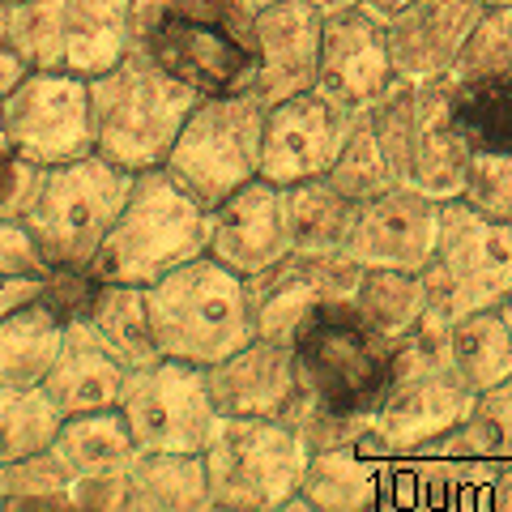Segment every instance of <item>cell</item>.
I'll return each instance as SVG.
<instances>
[{
  "mask_svg": "<svg viewBox=\"0 0 512 512\" xmlns=\"http://www.w3.org/2000/svg\"><path fill=\"white\" fill-rule=\"evenodd\" d=\"M483 9H491V5H512V0H478Z\"/></svg>",
  "mask_w": 512,
  "mask_h": 512,
  "instance_id": "obj_52",
  "label": "cell"
},
{
  "mask_svg": "<svg viewBox=\"0 0 512 512\" xmlns=\"http://www.w3.org/2000/svg\"><path fill=\"white\" fill-rule=\"evenodd\" d=\"M128 26L137 52L201 99L256 82V18L231 0H133Z\"/></svg>",
  "mask_w": 512,
  "mask_h": 512,
  "instance_id": "obj_1",
  "label": "cell"
},
{
  "mask_svg": "<svg viewBox=\"0 0 512 512\" xmlns=\"http://www.w3.org/2000/svg\"><path fill=\"white\" fill-rule=\"evenodd\" d=\"M5 5H18V0H5Z\"/></svg>",
  "mask_w": 512,
  "mask_h": 512,
  "instance_id": "obj_53",
  "label": "cell"
},
{
  "mask_svg": "<svg viewBox=\"0 0 512 512\" xmlns=\"http://www.w3.org/2000/svg\"><path fill=\"white\" fill-rule=\"evenodd\" d=\"M43 291V274H0V316H9L13 308H22V303L39 299Z\"/></svg>",
  "mask_w": 512,
  "mask_h": 512,
  "instance_id": "obj_43",
  "label": "cell"
},
{
  "mask_svg": "<svg viewBox=\"0 0 512 512\" xmlns=\"http://www.w3.org/2000/svg\"><path fill=\"white\" fill-rule=\"evenodd\" d=\"M389 82H393V60H389V39H384V22H376L359 5L329 13L325 30H320L316 90H325L329 99L355 111H367Z\"/></svg>",
  "mask_w": 512,
  "mask_h": 512,
  "instance_id": "obj_18",
  "label": "cell"
},
{
  "mask_svg": "<svg viewBox=\"0 0 512 512\" xmlns=\"http://www.w3.org/2000/svg\"><path fill=\"white\" fill-rule=\"evenodd\" d=\"M64 346V320L43 299L0 316V389H35Z\"/></svg>",
  "mask_w": 512,
  "mask_h": 512,
  "instance_id": "obj_28",
  "label": "cell"
},
{
  "mask_svg": "<svg viewBox=\"0 0 512 512\" xmlns=\"http://www.w3.org/2000/svg\"><path fill=\"white\" fill-rule=\"evenodd\" d=\"M9 146L39 167L73 163L94 154V111L90 77L30 69L5 99H0Z\"/></svg>",
  "mask_w": 512,
  "mask_h": 512,
  "instance_id": "obj_13",
  "label": "cell"
},
{
  "mask_svg": "<svg viewBox=\"0 0 512 512\" xmlns=\"http://www.w3.org/2000/svg\"><path fill=\"white\" fill-rule=\"evenodd\" d=\"M52 448L60 461L69 466L73 483L86 478H103V474H124L137 457L133 431H128L120 410H90V414H69L60 423Z\"/></svg>",
  "mask_w": 512,
  "mask_h": 512,
  "instance_id": "obj_29",
  "label": "cell"
},
{
  "mask_svg": "<svg viewBox=\"0 0 512 512\" xmlns=\"http://www.w3.org/2000/svg\"><path fill=\"white\" fill-rule=\"evenodd\" d=\"M500 312H504V320H508V329H512V295L500 303Z\"/></svg>",
  "mask_w": 512,
  "mask_h": 512,
  "instance_id": "obj_51",
  "label": "cell"
},
{
  "mask_svg": "<svg viewBox=\"0 0 512 512\" xmlns=\"http://www.w3.org/2000/svg\"><path fill=\"white\" fill-rule=\"evenodd\" d=\"M133 0H18L9 9V43L30 69L99 77L128 47Z\"/></svg>",
  "mask_w": 512,
  "mask_h": 512,
  "instance_id": "obj_11",
  "label": "cell"
},
{
  "mask_svg": "<svg viewBox=\"0 0 512 512\" xmlns=\"http://www.w3.org/2000/svg\"><path fill=\"white\" fill-rule=\"evenodd\" d=\"M325 18L303 0H274L256 13V82L252 94L274 107L316 86Z\"/></svg>",
  "mask_w": 512,
  "mask_h": 512,
  "instance_id": "obj_20",
  "label": "cell"
},
{
  "mask_svg": "<svg viewBox=\"0 0 512 512\" xmlns=\"http://www.w3.org/2000/svg\"><path fill=\"white\" fill-rule=\"evenodd\" d=\"M231 5H239L244 13H252V18H256V13H261V9H269V5H274V0H231Z\"/></svg>",
  "mask_w": 512,
  "mask_h": 512,
  "instance_id": "obj_48",
  "label": "cell"
},
{
  "mask_svg": "<svg viewBox=\"0 0 512 512\" xmlns=\"http://www.w3.org/2000/svg\"><path fill=\"white\" fill-rule=\"evenodd\" d=\"M26 73H30L26 56H22L13 43H0V99H5V94H9L13 86H18Z\"/></svg>",
  "mask_w": 512,
  "mask_h": 512,
  "instance_id": "obj_44",
  "label": "cell"
},
{
  "mask_svg": "<svg viewBox=\"0 0 512 512\" xmlns=\"http://www.w3.org/2000/svg\"><path fill=\"white\" fill-rule=\"evenodd\" d=\"M286 218H291L295 252H346L355 201L333 188L325 175L286 188Z\"/></svg>",
  "mask_w": 512,
  "mask_h": 512,
  "instance_id": "obj_31",
  "label": "cell"
},
{
  "mask_svg": "<svg viewBox=\"0 0 512 512\" xmlns=\"http://www.w3.org/2000/svg\"><path fill=\"white\" fill-rule=\"evenodd\" d=\"M410 5H414V0H359V9H363V13H372V18L384 22V26H389L397 13L410 9Z\"/></svg>",
  "mask_w": 512,
  "mask_h": 512,
  "instance_id": "obj_45",
  "label": "cell"
},
{
  "mask_svg": "<svg viewBox=\"0 0 512 512\" xmlns=\"http://www.w3.org/2000/svg\"><path fill=\"white\" fill-rule=\"evenodd\" d=\"M205 384H210L218 414H231V419H278L299 389L295 346L252 338L235 355L205 367Z\"/></svg>",
  "mask_w": 512,
  "mask_h": 512,
  "instance_id": "obj_21",
  "label": "cell"
},
{
  "mask_svg": "<svg viewBox=\"0 0 512 512\" xmlns=\"http://www.w3.org/2000/svg\"><path fill=\"white\" fill-rule=\"evenodd\" d=\"M423 291L427 312L444 325L500 308L512 295V222L478 214L461 197L444 201L436 252L423 265Z\"/></svg>",
  "mask_w": 512,
  "mask_h": 512,
  "instance_id": "obj_8",
  "label": "cell"
},
{
  "mask_svg": "<svg viewBox=\"0 0 512 512\" xmlns=\"http://www.w3.org/2000/svg\"><path fill=\"white\" fill-rule=\"evenodd\" d=\"M461 201L474 205L478 214L512 222V154L504 150H474L470 171H466V188Z\"/></svg>",
  "mask_w": 512,
  "mask_h": 512,
  "instance_id": "obj_38",
  "label": "cell"
},
{
  "mask_svg": "<svg viewBox=\"0 0 512 512\" xmlns=\"http://www.w3.org/2000/svg\"><path fill=\"white\" fill-rule=\"evenodd\" d=\"M128 384V367L111 355V350L94 338V333L73 320L64 325V346L43 376V393L52 406L69 419V414H90V410H116Z\"/></svg>",
  "mask_w": 512,
  "mask_h": 512,
  "instance_id": "obj_24",
  "label": "cell"
},
{
  "mask_svg": "<svg viewBox=\"0 0 512 512\" xmlns=\"http://www.w3.org/2000/svg\"><path fill=\"white\" fill-rule=\"evenodd\" d=\"M5 150H13V146H9V133H5V116H0V154Z\"/></svg>",
  "mask_w": 512,
  "mask_h": 512,
  "instance_id": "obj_50",
  "label": "cell"
},
{
  "mask_svg": "<svg viewBox=\"0 0 512 512\" xmlns=\"http://www.w3.org/2000/svg\"><path fill=\"white\" fill-rule=\"evenodd\" d=\"M440 205L444 201L410 184H393L376 197L355 201L346 256L363 269H414V274H423V265L436 252Z\"/></svg>",
  "mask_w": 512,
  "mask_h": 512,
  "instance_id": "obj_16",
  "label": "cell"
},
{
  "mask_svg": "<svg viewBox=\"0 0 512 512\" xmlns=\"http://www.w3.org/2000/svg\"><path fill=\"white\" fill-rule=\"evenodd\" d=\"M478 0H414L384 26L393 73L406 82H436L448 77L453 60L478 22Z\"/></svg>",
  "mask_w": 512,
  "mask_h": 512,
  "instance_id": "obj_22",
  "label": "cell"
},
{
  "mask_svg": "<svg viewBox=\"0 0 512 512\" xmlns=\"http://www.w3.org/2000/svg\"><path fill=\"white\" fill-rule=\"evenodd\" d=\"M325 180L338 192H346L350 201H367V197H376V192H384V188L402 184L397 180V171H393V163H389V154H384V146H380L372 120H367V111L359 116L355 133L346 137L338 163L329 167Z\"/></svg>",
  "mask_w": 512,
  "mask_h": 512,
  "instance_id": "obj_36",
  "label": "cell"
},
{
  "mask_svg": "<svg viewBox=\"0 0 512 512\" xmlns=\"http://www.w3.org/2000/svg\"><path fill=\"white\" fill-rule=\"evenodd\" d=\"M210 478V508L218 512H282L299 495L308 444L282 419H231L218 414L201 448Z\"/></svg>",
  "mask_w": 512,
  "mask_h": 512,
  "instance_id": "obj_6",
  "label": "cell"
},
{
  "mask_svg": "<svg viewBox=\"0 0 512 512\" xmlns=\"http://www.w3.org/2000/svg\"><path fill=\"white\" fill-rule=\"evenodd\" d=\"M444 359L466 389L483 393L491 384L512 376V329L500 308L470 312L448 320L444 329Z\"/></svg>",
  "mask_w": 512,
  "mask_h": 512,
  "instance_id": "obj_30",
  "label": "cell"
},
{
  "mask_svg": "<svg viewBox=\"0 0 512 512\" xmlns=\"http://www.w3.org/2000/svg\"><path fill=\"white\" fill-rule=\"evenodd\" d=\"M359 274H363V265L350 261L346 252H295L291 248L278 265L244 278L248 299H252L256 338L291 346L303 316L329 299H350Z\"/></svg>",
  "mask_w": 512,
  "mask_h": 512,
  "instance_id": "obj_15",
  "label": "cell"
},
{
  "mask_svg": "<svg viewBox=\"0 0 512 512\" xmlns=\"http://www.w3.org/2000/svg\"><path fill=\"white\" fill-rule=\"evenodd\" d=\"M128 512H210L201 453H137L128 466Z\"/></svg>",
  "mask_w": 512,
  "mask_h": 512,
  "instance_id": "obj_27",
  "label": "cell"
},
{
  "mask_svg": "<svg viewBox=\"0 0 512 512\" xmlns=\"http://www.w3.org/2000/svg\"><path fill=\"white\" fill-rule=\"evenodd\" d=\"M474 146L466 141L453 111V82H414V133L402 167V184L427 192L436 201H453L466 188Z\"/></svg>",
  "mask_w": 512,
  "mask_h": 512,
  "instance_id": "obj_19",
  "label": "cell"
},
{
  "mask_svg": "<svg viewBox=\"0 0 512 512\" xmlns=\"http://www.w3.org/2000/svg\"><path fill=\"white\" fill-rule=\"evenodd\" d=\"M470 414L478 419V427L491 436V444L500 448L504 466H512V376L478 393Z\"/></svg>",
  "mask_w": 512,
  "mask_h": 512,
  "instance_id": "obj_41",
  "label": "cell"
},
{
  "mask_svg": "<svg viewBox=\"0 0 512 512\" xmlns=\"http://www.w3.org/2000/svg\"><path fill=\"white\" fill-rule=\"evenodd\" d=\"M261 137H265V103L252 90L205 94L188 111L163 167L205 210H214L235 188H244L248 180L261 175Z\"/></svg>",
  "mask_w": 512,
  "mask_h": 512,
  "instance_id": "obj_9",
  "label": "cell"
},
{
  "mask_svg": "<svg viewBox=\"0 0 512 512\" xmlns=\"http://www.w3.org/2000/svg\"><path fill=\"white\" fill-rule=\"evenodd\" d=\"M39 180H43V167L22 158L18 150H5L0 154V218L5 222H22L30 201L39 192Z\"/></svg>",
  "mask_w": 512,
  "mask_h": 512,
  "instance_id": "obj_40",
  "label": "cell"
},
{
  "mask_svg": "<svg viewBox=\"0 0 512 512\" xmlns=\"http://www.w3.org/2000/svg\"><path fill=\"white\" fill-rule=\"evenodd\" d=\"M402 466L419 474L427 487H491L508 470L500 448L491 444V436L478 427L474 414L444 427L440 436L414 444L402 457Z\"/></svg>",
  "mask_w": 512,
  "mask_h": 512,
  "instance_id": "obj_25",
  "label": "cell"
},
{
  "mask_svg": "<svg viewBox=\"0 0 512 512\" xmlns=\"http://www.w3.org/2000/svg\"><path fill=\"white\" fill-rule=\"evenodd\" d=\"M64 414L52 406V397L35 389H0V466L18 457H30L39 448H52Z\"/></svg>",
  "mask_w": 512,
  "mask_h": 512,
  "instance_id": "obj_35",
  "label": "cell"
},
{
  "mask_svg": "<svg viewBox=\"0 0 512 512\" xmlns=\"http://www.w3.org/2000/svg\"><path fill=\"white\" fill-rule=\"evenodd\" d=\"M0 512H77L73 474L56 448L0 466Z\"/></svg>",
  "mask_w": 512,
  "mask_h": 512,
  "instance_id": "obj_33",
  "label": "cell"
},
{
  "mask_svg": "<svg viewBox=\"0 0 512 512\" xmlns=\"http://www.w3.org/2000/svg\"><path fill=\"white\" fill-rule=\"evenodd\" d=\"M291 218H286V188L256 175L235 188L227 201L210 210V256H218L239 278L278 265L291 252Z\"/></svg>",
  "mask_w": 512,
  "mask_h": 512,
  "instance_id": "obj_17",
  "label": "cell"
},
{
  "mask_svg": "<svg viewBox=\"0 0 512 512\" xmlns=\"http://www.w3.org/2000/svg\"><path fill=\"white\" fill-rule=\"evenodd\" d=\"M444 320L423 316L402 342H397L393 380L376 410V440L402 461L414 444L440 436L444 427L461 423L474 406V389L457 380L444 359Z\"/></svg>",
  "mask_w": 512,
  "mask_h": 512,
  "instance_id": "obj_10",
  "label": "cell"
},
{
  "mask_svg": "<svg viewBox=\"0 0 512 512\" xmlns=\"http://www.w3.org/2000/svg\"><path fill=\"white\" fill-rule=\"evenodd\" d=\"M303 5H312L320 18H329V13H342V9H355L359 0H303Z\"/></svg>",
  "mask_w": 512,
  "mask_h": 512,
  "instance_id": "obj_47",
  "label": "cell"
},
{
  "mask_svg": "<svg viewBox=\"0 0 512 512\" xmlns=\"http://www.w3.org/2000/svg\"><path fill=\"white\" fill-rule=\"evenodd\" d=\"M94 291H99V278L90 274V265H82V269H47L39 299L64 320V325H73V320L86 316Z\"/></svg>",
  "mask_w": 512,
  "mask_h": 512,
  "instance_id": "obj_39",
  "label": "cell"
},
{
  "mask_svg": "<svg viewBox=\"0 0 512 512\" xmlns=\"http://www.w3.org/2000/svg\"><path fill=\"white\" fill-rule=\"evenodd\" d=\"M146 299L163 359L214 367L256 338L248 282L210 252L150 282Z\"/></svg>",
  "mask_w": 512,
  "mask_h": 512,
  "instance_id": "obj_5",
  "label": "cell"
},
{
  "mask_svg": "<svg viewBox=\"0 0 512 512\" xmlns=\"http://www.w3.org/2000/svg\"><path fill=\"white\" fill-rule=\"evenodd\" d=\"M128 188H133V171L107 163L99 154L43 167L39 192L30 201L22 227L43 252L47 269L90 265L120 214Z\"/></svg>",
  "mask_w": 512,
  "mask_h": 512,
  "instance_id": "obj_7",
  "label": "cell"
},
{
  "mask_svg": "<svg viewBox=\"0 0 512 512\" xmlns=\"http://www.w3.org/2000/svg\"><path fill=\"white\" fill-rule=\"evenodd\" d=\"M363 111L329 99L325 90H303L291 94L274 107H265V137H261V175L282 188L329 175L355 133Z\"/></svg>",
  "mask_w": 512,
  "mask_h": 512,
  "instance_id": "obj_14",
  "label": "cell"
},
{
  "mask_svg": "<svg viewBox=\"0 0 512 512\" xmlns=\"http://www.w3.org/2000/svg\"><path fill=\"white\" fill-rule=\"evenodd\" d=\"M504 69H512V5H491L470 26L453 69H448V82L466 86V82H478V77H491Z\"/></svg>",
  "mask_w": 512,
  "mask_h": 512,
  "instance_id": "obj_37",
  "label": "cell"
},
{
  "mask_svg": "<svg viewBox=\"0 0 512 512\" xmlns=\"http://www.w3.org/2000/svg\"><path fill=\"white\" fill-rule=\"evenodd\" d=\"M491 500H495V508H512V466L491 483Z\"/></svg>",
  "mask_w": 512,
  "mask_h": 512,
  "instance_id": "obj_46",
  "label": "cell"
},
{
  "mask_svg": "<svg viewBox=\"0 0 512 512\" xmlns=\"http://www.w3.org/2000/svg\"><path fill=\"white\" fill-rule=\"evenodd\" d=\"M82 325L128 367V372H137V367H150V363L163 359L158 338H154L146 286H133V282H99V291H94L90 308L82 316Z\"/></svg>",
  "mask_w": 512,
  "mask_h": 512,
  "instance_id": "obj_26",
  "label": "cell"
},
{
  "mask_svg": "<svg viewBox=\"0 0 512 512\" xmlns=\"http://www.w3.org/2000/svg\"><path fill=\"white\" fill-rule=\"evenodd\" d=\"M453 111L474 150L512 154V69L453 86Z\"/></svg>",
  "mask_w": 512,
  "mask_h": 512,
  "instance_id": "obj_34",
  "label": "cell"
},
{
  "mask_svg": "<svg viewBox=\"0 0 512 512\" xmlns=\"http://www.w3.org/2000/svg\"><path fill=\"white\" fill-rule=\"evenodd\" d=\"M197 99V90L175 82L146 52L128 47L111 69L90 77L94 154L133 175L163 167Z\"/></svg>",
  "mask_w": 512,
  "mask_h": 512,
  "instance_id": "obj_3",
  "label": "cell"
},
{
  "mask_svg": "<svg viewBox=\"0 0 512 512\" xmlns=\"http://www.w3.org/2000/svg\"><path fill=\"white\" fill-rule=\"evenodd\" d=\"M0 274H47L43 252L35 248V239L22 222H5L0 218Z\"/></svg>",
  "mask_w": 512,
  "mask_h": 512,
  "instance_id": "obj_42",
  "label": "cell"
},
{
  "mask_svg": "<svg viewBox=\"0 0 512 512\" xmlns=\"http://www.w3.org/2000/svg\"><path fill=\"white\" fill-rule=\"evenodd\" d=\"M210 252V210L175 184L167 167L133 175V188L90 261L99 282L150 286Z\"/></svg>",
  "mask_w": 512,
  "mask_h": 512,
  "instance_id": "obj_2",
  "label": "cell"
},
{
  "mask_svg": "<svg viewBox=\"0 0 512 512\" xmlns=\"http://www.w3.org/2000/svg\"><path fill=\"white\" fill-rule=\"evenodd\" d=\"M9 9H13V5H5V0H0V43H9Z\"/></svg>",
  "mask_w": 512,
  "mask_h": 512,
  "instance_id": "obj_49",
  "label": "cell"
},
{
  "mask_svg": "<svg viewBox=\"0 0 512 512\" xmlns=\"http://www.w3.org/2000/svg\"><path fill=\"white\" fill-rule=\"evenodd\" d=\"M350 303H355V312L367 325H376L380 333L402 342L427 316L423 274H414V269H363Z\"/></svg>",
  "mask_w": 512,
  "mask_h": 512,
  "instance_id": "obj_32",
  "label": "cell"
},
{
  "mask_svg": "<svg viewBox=\"0 0 512 512\" xmlns=\"http://www.w3.org/2000/svg\"><path fill=\"white\" fill-rule=\"evenodd\" d=\"M393 453L376 440V431L355 444H333V448H312L308 470H303L299 495L291 508H312V512H363L376 508L384 483H389Z\"/></svg>",
  "mask_w": 512,
  "mask_h": 512,
  "instance_id": "obj_23",
  "label": "cell"
},
{
  "mask_svg": "<svg viewBox=\"0 0 512 512\" xmlns=\"http://www.w3.org/2000/svg\"><path fill=\"white\" fill-rule=\"evenodd\" d=\"M291 346L303 393L346 419H376L393 380L397 338L367 325L350 299H329L303 316Z\"/></svg>",
  "mask_w": 512,
  "mask_h": 512,
  "instance_id": "obj_4",
  "label": "cell"
},
{
  "mask_svg": "<svg viewBox=\"0 0 512 512\" xmlns=\"http://www.w3.org/2000/svg\"><path fill=\"white\" fill-rule=\"evenodd\" d=\"M137 453H201L218 423L205 367L158 359L128 372L120 406Z\"/></svg>",
  "mask_w": 512,
  "mask_h": 512,
  "instance_id": "obj_12",
  "label": "cell"
}]
</instances>
